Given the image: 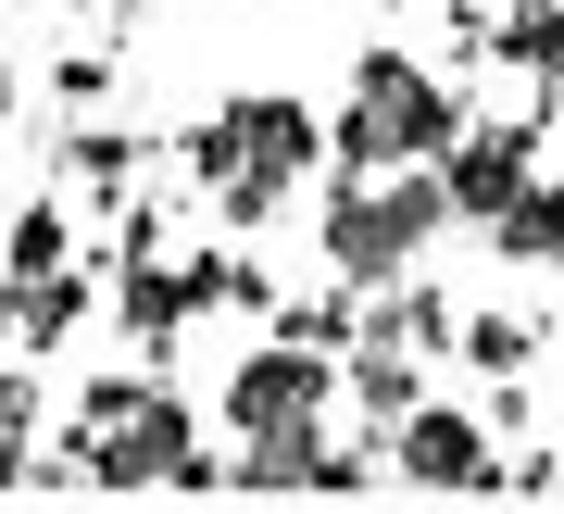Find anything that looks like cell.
Segmentation results:
<instances>
[{
  "mask_svg": "<svg viewBox=\"0 0 564 514\" xmlns=\"http://www.w3.org/2000/svg\"><path fill=\"white\" fill-rule=\"evenodd\" d=\"M0 439H39V352L0 364Z\"/></svg>",
  "mask_w": 564,
  "mask_h": 514,
  "instance_id": "ac0fdd59",
  "label": "cell"
},
{
  "mask_svg": "<svg viewBox=\"0 0 564 514\" xmlns=\"http://www.w3.org/2000/svg\"><path fill=\"white\" fill-rule=\"evenodd\" d=\"M489 251H502V264H540V277H564V176H527L502 214H489Z\"/></svg>",
  "mask_w": 564,
  "mask_h": 514,
  "instance_id": "7c38bea8",
  "label": "cell"
},
{
  "mask_svg": "<svg viewBox=\"0 0 564 514\" xmlns=\"http://www.w3.org/2000/svg\"><path fill=\"white\" fill-rule=\"evenodd\" d=\"M163 151H176V139H151V126H76V139L51 151V189H76V201H101V214H113L126 189H151Z\"/></svg>",
  "mask_w": 564,
  "mask_h": 514,
  "instance_id": "9c48e42d",
  "label": "cell"
},
{
  "mask_svg": "<svg viewBox=\"0 0 564 514\" xmlns=\"http://www.w3.org/2000/svg\"><path fill=\"white\" fill-rule=\"evenodd\" d=\"M552 114H564V76H527L514 114H489V126H464V139L440 151V189H452V214L464 226H489L502 201L540 176V151H552Z\"/></svg>",
  "mask_w": 564,
  "mask_h": 514,
  "instance_id": "5b68a950",
  "label": "cell"
},
{
  "mask_svg": "<svg viewBox=\"0 0 564 514\" xmlns=\"http://www.w3.org/2000/svg\"><path fill=\"white\" fill-rule=\"evenodd\" d=\"M0 264H13V289H25V277H63V264H88V238H76V189L13 201V214H0Z\"/></svg>",
  "mask_w": 564,
  "mask_h": 514,
  "instance_id": "30bf717a",
  "label": "cell"
},
{
  "mask_svg": "<svg viewBox=\"0 0 564 514\" xmlns=\"http://www.w3.org/2000/svg\"><path fill=\"white\" fill-rule=\"evenodd\" d=\"M101 264H63V277H25V301H13V352H63L88 314H101Z\"/></svg>",
  "mask_w": 564,
  "mask_h": 514,
  "instance_id": "8fae6325",
  "label": "cell"
},
{
  "mask_svg": "<svg viewBox=\"0 0 564 514\" xmlns=\"http://www.w3.org/2000/svg\"><path fill=\"white\" fill-rule=\"evenodd\" d=\"M51 100H76V114H101V100H113V51H101V39L51 51Z\"/></svg>",
  "mask_w": 564,
  "mask_h": 514,
  "instance_id": "e0dca14e",
  "label": "cell"
},
{
  "mask_svg": "<svg viewBox=\"0 0 564 514\" xmlns=\"http://www.w3.org/2000/svg\"><path fill=\"white\" fill-rule=\"evenodd\" d=\"M452 226L440 163H402V176H326V277L351 289H402L414 251Z\"/></svg>",
  "mask_w": 564,
  "mask_h": 514,
  "instance_id": "277c9868",
  "label": "cell"
},
{
  "mask_svg": "<svg viewBox=\"0 0 564 514\" xmlns=\"http://www.w3.org/2000/svg\"><path fill=\"white\" fill-rule=\"evenodd\" d=\"M314 163H326V126H314V100H289V88H239V100H214V114L176 139V176L202 189L239 238L276 226Z\"/></svg>",
  "mask_w": 564,
  "mask_h": 514,
  "instance_id": "6da1fadb",
  "label": "cell"
},
{
  "mask_svg": "<svg viewBox=\"0 0 564 514\" xmlns=\"http://www.w3.org/2000/svg\"><path fill=\"white\" fill-rule=\"evenodd\" d=\"M540 352H552V326H540V314H464V352H452V364H477L489 389H502V376H527Z\"/></svg>",
  "mask_w": 564,
  "mask_h": 514,
  "instance_id": "2e32d148",
  "label": "cell"
},
{
  "mask_svg": "<svg viewBox=\"0 0 564 514\" xmlns=\"http://www.w3.org/2000/svg\"><path fill=\"white\" fill-rule=\"evenodd\" d=\"M389 476L402 490H502V452H489L477 415H452V401H414L402 427H389Z\"/></svg>",
  "mask_w": 564,
  "mask_h": 514,
  "instance_id": "ba28073f",
  "label": "cell"
},
{
  "mask_svg": "<svg viewBox=\"0 0 564 514\" xmlns=\"http://www.w3.org/2000/svg\"><path fill=\"white\" fill-rule=\"evenodd\" d=\"M0 114H13V63H0Z\"/></svg>",
  "mask_w": 564,
  "mask_h": 514,
  "instance_id": "d6986e66",
  "label": "cell"
},
{
  "mask_svg": "<svg viewBox=\"0 0 564 514\" xmlns=\"http://www.w3.org/2000/svg\"><path fill=\"white\" fill-rule=\"evenodd\" d=\"M489 63L502 76H564V0H502L489 13Z\"/></svg>",
  "mask_w": 564,
  "mask_h": 514,
  "instance_id": "5bb4252c",
  "label": "cell"
},
{
  "mask_svg": "<svg viewBox=\"0 0 564 514\" xmlns=\"http://www.w3.org/2000/svg\"><path fill=\"white\" fill-rule=\"evenodd\" d=\"M51 452L63 464H76L88 476V490H176V502H226V464L202 452V415H188V401H176V376H139V401H126V415H101V427H88V439H51Z\"/></svg>",
  "mask_w": 564,
  "mask_h": 514,
  "instance_id": "3957f363",
  "label": "cell"
},
{
  "mask_svg": "<svg viewBox=\"0 0 564 514\" xmlns=\"http://www.w3.org/2000/svg\"><path fill=\"white\" fill-rule=\"evenodd\" d=\"M188 314H239V251H188V264H113V326L139 364H176Z\"/></svg>",
  "mask_w": 564,
  "mask_h": 514,
  "instance_id": "8992f818",
  "label": "cell"
},
{
  "mask_svg": "<svg viewBox=\"0 0 564 514\" xmlns=\"http://www.w3.org/2000/svg\"><path fill=\"white\" fill-rule=\"evenodd\" d=\"M464 100L452 76H426L414 51H351V88H339V114H326V176H402V163H440L464 139Z\"/></svg>",
  "mask_w": 564,
  "mask_h": 514,
  "instance_id": "7a4b0ae2",
  "label": "cell"
},
{
  "mask_svg": "<svg viewBox=\"0 0 564 514\" xmlns=\"http://www.w3.org/2000/svg\"><path fill=\"white\" fill-rule=\"evenodd\" d=\"M263 326L302 339V352H339V364H351V339H364V289H351V277H326V289H302V301H276Z\"/></svg>",
  "mask_w": 564,
  "mask_h": 514,
  "instance_id": "9a60e30c",
  "label": "cell"
},
{
  "mask_svg": "<svg viewBox=\"0 0 564 514\" xmlns=\"http://www.w3.org/2000/svg\"><path fill=\"white\" fill-rule=\"evenodd\" d=\"M351 376L339 352H302V339H263V352L226 364V427L239 439H276V427H326V401H339Z\"/></svg>",
  "mask_w": 564,
  "mask_h": 514,
  "instance_id": "52a82bcc",
  "label": "cell"
},
{
  "mask_svg": "<svg viewBox=\"0 0 564 514\" xmlns=\"http://www.w3.org/2000/svg\"><path fill=\"white\" fill-rule=\"evenodd\" d=\"M339 376H351V415H364V439H389V427H402L414 401H426V364H414V352H377V339H364Z\"/></svg>",
  "mask_w": 564,
  "mask_h": 514,
  "instance_id": "4fadbf2b",
  "label": "cell"
}]
</instances>
